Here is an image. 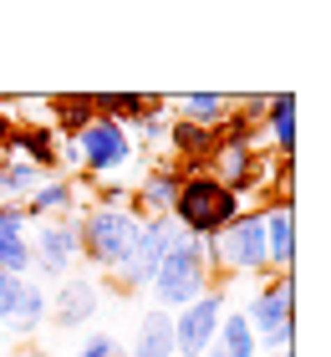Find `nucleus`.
Here are the masks:
<instances>
[{
	"label": "nucleus",
	"instance_id": "nucleus-6",
	"mask_svg": "<svg viewBox=\"0 0 331 357\" xmlns=\"http://www.w3.org/2000/svg\"><path fill=\"white\" fill-rule=\"evenodd\" d=\"M224 312H229V281H214L199 301L174 312V357H204L220 337Z\"/></svg>",
	"mask_w": 331,
	"mask_h": 357
},
{
	"label": "nucleus",
	"instance_id": "nucleus-8",
	"mask_svg": "<svg viewBox=\"0 0 331 357\" xmlns=\"http://www.w3.org/2000/svg\"><path fill=\"white\" fill-rule=\"evenodd\" d=\"M77 143V164H82V174L87 178H118L132 158V138H128V128H118V123H107V118H97L82 138H72Z\"/></svg>",
	"mask_w": 331,
	"mask_h": 357
},
{
	"label": "nucleus",
	"instance_id": "nucleus-17",
	"mask_svg": "<svg viewBox=\"0 0 331 357\" xmlns=\"http://www.w3.org/2000/svg\"><path fill=\"white\" fill-rule=\"evenodd\" d=\"M265 133L275 143V158H295V97L291 92L265 97Z\"/></svg>",
	"mask_w": 331,
	"mask_h": 357
},
{
	"label": "nucleus",
	"instance_id": "nucleus-29",
	"mask_svg": "<svg viewBox=\"0 0 331 357\" xmlns=\"http://www.w3.org/2000/svg\"><path fill=\"white\" fill-rule=\"evenodd\" d=\"M118 357H123V352H118Z\"/></svg>",
	"mask_w": 331,
	"mask_h": 357
},
{
	"label": "nucleus",
	"instance_id": "nucleus-16",
	"mask_svg": "<svg viewBox=\"0 0 331 357\" xmlns=\"http://www.w3.org/2000/svg\"><path fill=\"white\" fill-rule=\"evenodd\" d=\"M169 107V97H153V92H92V112L118 128H132L143 112H158Z\"/></svg>",
	"mask_w": 331,
	"mask_h": 357
},
{
	"label": "nucleus",
	"instance_id": "nucleus-4",
	"mask_svg": "<svg viewBox=\"0 0 331 357\" xmlns=\"http://www.w3.org/2000/svg\"><path fill=\"white\" fill-rule=\"evenodd\" d=\"M138 215H132L128 204H92V209H82V220H77V235H82V261L97 266L102 275H112L123 261H128V250H132V240H138Z\"/></svg>",
	"mask_w": 331,
	"mask_h": 357
},
{
	"label": "nucleus",
	"instance_id": "nucleus-20",
	"mask_svg": "<svg viewBox=\"0 0 331 357\" xmlns=\"http://www.w3.org/2000/svg\"><path fill=\"white\" fill-rule=\"evenodd\" d=\"M41 327H46V286L26 275L21 291H15V312H10V321H6V332L31 337V332H41Z\"/></svg>",
	"mask_w": 331,
	"mask_h": 357
},
{
	"label": "nucleus",
	"instance_id": "nucleus-27",
	"mask_svg": "<svg viewBox=\"0 0 331 357\" xmlns=\"http://www.w3.org/2000/svg\"><path fill=\"white\" fill-rule=\"evenodd\" d=\"M15 357H46V352H36V347H31V352H15Z\"/></svg>",
	"mask_w": 331,
	"mask_h": 357
},
{
	"label": "nucleus",
	"instance_id": "nucleus-10",
	"mask_svg": "<svg viewBox=\"0 0 331 357\" xmlns=\"http://www.w3.org/2000/svg\"><path fill=\"white\" fill-rule=\"evenodd\" d=\"M102 306V286L92 275H66L56 291H46V321H56L61 332H82Z\"/></svg>",
	"mask_w": 331,
	"mask_h": 357
},
{
	"label": "nucleus",
	"instance_id": "nucleus-28",
	"mask_svg": "<svg viewBox=\"0 0 331 357\" xmlns=\"http://www.w3.org/2000/svg\"><path fill=\"white\" fill-rule=\"evenodd\" d=\"M260 357H291V347H286V352H260Z\"/></svg>",
	"mask_w": 331,
	"mask_h": 357
},
{
	"label": "nucleus",
	"instance_id": "nucleus-9",
	"mask_svg": "<svg viewBox=\"0 0 331 357\" xmlns=\"http://www.w3.org/2000/svg\"><path fill=\"white\" fill-rule=\"evenodd\" d=\"M31 271H41L46 281H66V275H77V261H82V235H77V220H46L36 240H31Z\"/></svg>",
	"mask_w": 331,
	"mask_h": 357
},
{
	"label": "nucleus",
	"instance_id": "nucleus-11",
	"mask_svg": "<svg viewBox=\"0 0 331 357\" xmlns=\"http://www.w3.org/2000/svg\"><path fill=\"white\" fill-rule=\"evenodd\" d=\"M189 174H204V169H189V164H178V158H153V164H148V174H143V184L132 189L128 209H132L138 220L169 215V209H174V194H178V184H184Z\"/></svg>",
	"mask_w": 331,
	"mask_h": 357
},
{
	"label": "nucleus",
	"instance_id": "nucleus-7",
	"mask_svg": "<svg viewBox=\"0 0 331 357\" xmlns=\"http://www.w3.org/2000/svg\"><path fill=\"white\" fill-rule=\"evenodd\" d=\"M178 240V225L169 215H148L138 225V240H132V250H128V261L112 271V286L123 291V296H132V291H148V281H153V271L163 261V250H169Z\"/></svg>",
	"mask_w": 331,
	"mask_h": 357
},
{
	"label": "nucleus",
	"instance_id": "nucleus-14",
	"mask_svg": "<svg viewBox=\"0 0 331 357\" xmlns=\"http://www.w3.org/2000/svg\"><path fill=\"white\" fill-rule=\"evenodd\" d=\"M46 128L61 138V143H72V138H82L87 128L97 123V112H92V92H56V97H46Z\"/></svg>",
	"mask_w": 331,
	"mask_h": 357
},
{
	"label": "nucleus",
	"instance_id": "nucleus-13",
	"mask_svg": "<svg viewBox=\"0 0 331 357\" xmlns=\"http://www.w3.org/2000/svg\"><path fill=\"white\" fill-rule=\"evenodd\" d=\"M260 225H265V271H270V275H291V261H295L291 199H265L260 204Z\"/></svg>",
	"mask_w": 331,
	"mask_h": 357
},
{
	"label": "nucleus",
	"instance_id": "nucleus-19",
	"mask_svg": "<svg viewBox=\"0 0 331 357\" xmlns=\"http://www.w3.org/2000/svg\"><path fill=\"white\" fill-rule=\"evenodd\" d=\"M229 102H235V97H224V92H184V97H169V107L178 112V118L199 123V128H220L229 118Z\"/></svg>",
	"mask_w": 331,
	"mask_h": 357
},
{
	"label": "nucleus",
	"instance_id": "nucleus-18",
	"mask_svg": "<svg viewBox=\"0 0 331 357\" xmlns=\"http://www.w3.org/2000/svg\"><path fill=\"white\" fill-rule=\"evenodd\" d=\"M132 357H174V317L148 306L132 332Z\"/></svg>",
	"mask_w": 331,
	"mask_h": 357
},
{
	"label": "nucleus",
	"instance_id": "nucleus-25",
	"mask_svg": "<svg viewBox=\"0 0 331 357\" xmlns=\"http://www.w3.org/2000/svg\"><path fill=\"white\" fill-rule=\"evenodd\" d=\"M77 357H118V337L112 332H87L82 347H77Z\"/></svg>",
	"mask_w": 331,
	"mask_h": 357
},
{
	"label": "nucleus",
	"instance_id": "nucleus-15",
	"mask_svg": "<svg viewBox=\"0 0 331 357\" xmlns=\"http://www.w3.org/2000/svg\"><path fill=\"white\" fill-rule=\"evenodd\" d=\"M77 204H82V184H77V178H66V174H46V184L31 194L21 209H26V220H66Z\"/></svg>",
	"mask_w": 331,
	"mask_h": 357
},
{
	"label": "nucleus",
	"instance_id": "nucleus-5",
	"mask_svg": "<svg viewBox=\"0 0 331 357\" xmlns=\"http://www.w3.org/2000/svg\"><path fill=\"white\" fill-rule=\"evenodd\" d=\"M204 255H209L214 281H224V275H270V271H265V225H260V209H240V215L229 220L214 240H204Z\"/></svg>",
	"mask_w": 331,
	"mask_h": 357
},
{
	"label": "nucleus",
	"instance_id": "nucleus-12",
	"mask_svg": "<svg viewBox=\"0 0 331 357\" xmlns=\"http://www.w3.org/2000/svg\"><path fill=\"white\" fill-rule=\"evenodd\" d=\"M265 169H270V153H260L255 143H220V153L209 158V174L240 199L250 189H265Z\"/></svg>",
	"mask_w": 331,
	"mask_h": 357
},
{
	"label": "nucleus",
	"instance_id": "nucleus-26",
	"mask_svg": "<svg viewBox=\"0 0 331 357\" xmlns=\"http://www.w3.org/2000/svg\"><path fill=\"white\" fill-rule=\"evenodd\" d=\"M15 291H21V281L0 271V327H6V321H10V312H15Z\"/></svg>",
	"mask_w": 331,
	"mask_h": 357
},
{
	"label": "nucleus",
	"instance_id": "nucleus-22",
	"mask_svg": "<svg viewBox=\"0 0 331 357\" xmlns=\"http://www.w3.org/2000/svg\"><path fill=\"white\" fill-rule=\"evenodd\" d=\"M204 357H260V347H255V337H250V327H245L240 312H224L220 337H214V347Z\"/></svg>",
	"mask_w": 331,
	"mask_h": 357
},
{
	"label": "nucleus",
	"instance_id": "nucleus-21",
	"mask_svg": "<svg viewBox=\"0 0 331 357\" xmlns=\"http://www.w3.org/2000/svg\"><path fill=\"white\" fill-rule=\"evenodd\" d=\"M46 184V174L26 158H0V204H26Z\"/></svg>",
	"mask_w": 331,
	"mask_h": 357
},
{
	"label": "nucleus",
	"instance_id": "nucleus-23",
	"mask_svg": "<svg viewBox=\"0 0 331 357\" xmlns=\"http://www.w3.org/2000/svg\"><path fill=\"white\" fill-rule=\"evenodd\" d=\"M128 138H132V153L153 158V149H163V138H169V118H163V107L158 112H143V118L128 128Z\"/></svg>",
	"mask_w": 331,
	"mask_h": 357
},
{
	"label": "nucleus",
	"instance_id": "nucleus-1",
	"mask_svg": "<svg viewBox=\"0 0 331 357\" xmlns=\"http://www.w3.org/2000/svg\"><path fill=\"white\" fill-rule=\"evenodd\" d=\"M240 209H245L240 194H229L220 178L204 169V174H189L184 184H178L169 220L178 225V235H189V240H214L229 220L240 215Z\"/></svg>",
	"mask_w": 331,
	"mask_h": 357
},
{
	"label": "nucleus",
	"instance_id": "nucleus-2",
	"mask_svg": "<svg viewBox=\"0 0 331 357\" xmlns=\"http://www.w3.org/2000/svg\"><path fill=\"white\" fill-rule=\"evenodd\" d=\"M209 286H214V271H209L204 240H189V235H178L174 245L163 250V261H158V271H153V281H148V291H153V306H158V312H184V306L199 301Z\"/></svg>",
	"mask_w": 331,
	"mask_h": 357
},
{
	"label": "nucleus",
	"instance_id": "nucleus-24",
	"mask_svg": "<svg viewBox=\"0 0 331 357\" xmlns=\"http://www.w3.org/2000/svg\"><path fill=\"white\" fill-rule=\"evenodd\" d=\"M26 230H31L26 209L21 204H0V240H26Z\"/></svg>",
	"mask_w": 331,
	"mask_h": 357
},
{
	"label": "nucleus",
	"instance_id": "nucleus-3",
	"mask_svg": "<svg viewBox=\"0 0 331 357\" xmlns=\"http://www.w3.org/2000/svg\"><path fill=\"white\" fill-rule=\"evenodd\" d=\"M240 317L260 352H286L295 337V275H260Z\"/></svg>",
	"mask_w": 331,
	"mask_h": 357
}]
</instances>
